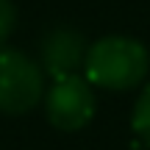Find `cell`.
Returning <instances> with one entry per match:
<instances>
[{
  "instance_id": "obj_1",
  "label": "cell",
  "mask_w": 150,
  "mask_h": 150,
  "mask_svg": "<svg viewBox=\"0 0 150 150\" xmlns=\"http://www.w3.org/2000/svg\"><path fill=\"white\" fill-rule=\"evenodd\" d=\"M150 56L145 45L131 36H106L86 47L83 72L92 86L103 89H131L139 86L147 75Z\"/></svg>"
},
{
  "instance_id": "obj_2",
  "label": "cell",
  "mask_w": 150,
  "mask_h": 150,
  "mask_svg": "<svg viewBox=\"0 0 150 150\" xmlns=\"http://www.w3.org/2000/svg\"><path fill=\"white\" fill-rule=\"evenodd\" d=\"M45 95V78L36 61L20 50H0V111L28 114Z\"/></svg>"
},
{
  "instance_id": "obj_3",
  "label": "cell",
  "mask_w": 150,
  "mask_h": 150,
  "mask_svg": "<svg viewBox=\"0 0 150 150\" xmlns=\"http://www.w3.org/2000/svg\"><path fill=\"white\" fill-rule=\"evenodd\" d=\"M47 120L59 131H81L95 117V92L86 78L75 75H61L53 78V86L45 97Z\"/></svg>"
},
{
  "instance_id": "obj_4",
  "label": "cell",
  "mask_w": 150,
  "mask_h": 150,
  "mask_svg": "<svg viewBox=\"0 0 150 150\" xmlns=\"http://www.w3.org/2000/svg\"><path fill=\"white\" fill-rule=\"evenodd\" d=\"M83 59H86L83 36L72 28H56L42 39V67L53 78L75 75L83 67Z\"/></svg>"
},
{
  "instance_id": "obj_5",
  "label": "cell",
  "mask_w": 150,
  "mask_h": 150,
  "mask_svg": "<svg viewBox=\"0 0 150 150\" xmlns=\"http://www.w3.org/2000/svg\"><path fill=\"white\" fill-rule=\"evenodd\" d=\"M131 131H134V136H136V145L150 147V83L142 89L139 100H136V106H134Z\"/></svg>"
},
{
  "instance_id": "obj_6",
  "label": "cell",
  "mask_w": 150,
  "mask_h": 150,
  "mask_svg": "<svg viewBox=\"0 0 150 150\" xmlns=\"http://www.w3.org/2000/svg\"><path fill=\"white\" fill-rule=\"evenodd\" d=\"M14 25H17V8H14V3H11V0H0V45L11 36Z\"/></svg>"
}]
</instances>
